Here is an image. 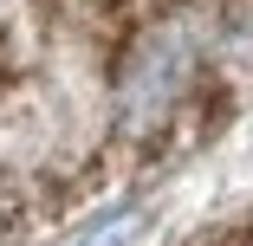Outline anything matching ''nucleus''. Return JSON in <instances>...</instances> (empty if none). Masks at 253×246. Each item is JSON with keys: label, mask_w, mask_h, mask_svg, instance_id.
Here are the masks:
<instances>
[{"label": "nucleus", "mask_w": 253, "mask_h": 246, "mask_svg": "<svg viewBox=\"0 0 253 246\" xmlns=\"http://www.w3.org/2000/svg\"><path fill=\"white\" fill-rule=\"evenodd\" d=\"M227 7H247V0H227Z\"/></svg>", "instance_id": "2"}, {"label": "nucleus", "mask_w": 253, "mask_h": 246, "mask_svg": "<svg viewBox=\"0 0 253 246\" xmlns=\"http://www.w3.org/2000/svg\"><path fill=\"white\" fill-rule=\"evenodd\" d=\"M195 71H201V39H195L188 13H156L149 26H136L117 52V71H111L117 136H130V142L163 136L175 123V110L188 104Z\"/></svg>", "instance_id": "1"}]
</instances>
